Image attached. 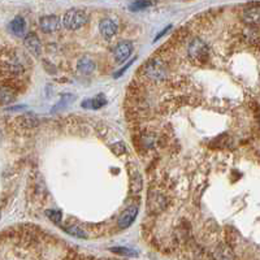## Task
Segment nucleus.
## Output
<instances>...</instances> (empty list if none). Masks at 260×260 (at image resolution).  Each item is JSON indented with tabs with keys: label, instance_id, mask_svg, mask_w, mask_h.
I'll list each match as a JSON object with an SVG mask.
<instances>
[{
	"label": "nucleus",
	"instance_id": "17",
	"mask_svg": "<svg viewBox=\"0 0 260 260\" xmlns=\"http://www.w3.org/2000/svg\"><path fill=\"white\" fill-rule=\"evenodd\" d=\"M74 99H76V98H74L72 94H65V95H62L59 103H57L56 107H55V108H53V110H52V112H56V111H59L60 108H62V107H65V106H67V104L72 103V102H73Z\"/></svg>",
	"mask_w": 260,
	"mask_h": 260
},
{
	"label": "nucleus",
	"instance_id": "16",
	"mask_svg": "<svg viewBox=\"0 0 260 260\" xmlns=\"http://www.w3.org/2000/svg\"><path fill=\"white\" fill-rule=\"evenodd\" d=\"M151 3L148 0H134L133 3L129 6V9L132 12H138V11H142L146 9L147 7H150Z\"/></svg>",
	"mask_w": 260,
	"mask_h": 260
},
{
	"label": "nucleus",
	"instance_id": "12",
	"mask_svg": "<svg viewBox=\"0 0 260 260\" xmlns=\"http://www.w3.org/2000/svg\"><path fill=\"white\" fill-rule=\"evenodd\" d=\"M11 30L13 31V34L18 37H22L25 34V30H26V24H25V20L21 16H17L12 20L11 22Z\"/></svg>",
	"mask_w": 260,
	"mask_h": 260
},
{
	"label": "nucleus",
	"instance_id": "11",
	"mask_svg": "<svg viewBox=\"0 0 260 260\" xmlns=\"http://www.w3.org/2000/svg\"><path fill=\"white\" fill-rule=\"evenodd\" d=\"M77 68L81 73L91 74L95 71V68H96V64H95V61L90 56H83L78 60Z\"/></svg>",
	"mask_w": 260,
	"mask_h": 260
},
{
	"label": "nucleus",
	"instance_id": "21",
	"mask_svg": "<svg viewBox=\"0 0 260 260\" xmlns=\"http://www.w3.org/2000/svg\"><path fill=\"white\" fill-rule=\"evenodd\" d=\"M171 27H172V26H168V27H166V29L162 30V31H161V32H160L159 36H157V37H156V38H155V41H157V39H160V38H161V37H162V36H166L167 32H168V31H169V30H171Z\"/></svg>",
	"mask_w": 260,
	"mask_h": 260
},
{
	"label": "nucleus",
	"instance_id": "4",
	"mask_svg": "<svg viewBox=\"0 0 260 260\" xmlns=\"http://www.w3.org/2000/svg\"><path fill=\"white\" fill-rule=\"evenodd\" d=\"M137 215H138V207L133 206V207H129L126 211L122 212V215L120 216L117 224L120 229H126L130 225L133 224L134 220H136Z\"/></svg>",
	"mask_w": 260,
	"mask_h": 260
},
{
	"label": "nucleus",
	"instance_id": "8",
	"mask_svg": "<svg viewBox=\"0 0 260 260\" xmlns=\"http://www.w3.org/2000/svg\"><path fill=\"white\" fill-rule=\"evenodd\" d=\"M99 31L102 32V36L106 38H111L117 32V24L111 18H104L99 24Z\"/></svg>",
	"mask_w": 260,
	"mask_h": 260
},
{
	"label": "nucleus",
	"instance_id": "19",
	"mask_svg": "<svg viewBox=\"0 0 260 260\" xmlns=\"http://www.w3.org/2000/svg\"><path fill=\"white\" fill-rule=\"evenodd\" d=\"M46 215H47L48 219L51 220V221L53 222H60L61 221V211L59 210H48L47 212H46Z\"/></svg>",
	"mask_w": 260,
	"mask_h": 260
},
{
	"label": "nucleus",
	"instance_id": "20",
	"mask_svg": "<svg viewBox=\"0 0 260 260\" xmlns=\"http://www.w3.org/2000/svg\"><path fill=\"white\" fill-rule=\"evenodd\" d=\"M134 61H136V57H134V59H132V60H130V61H129V62H127V64H126V65H125L124 68H122V69H120V71H118V72H117V73H116V74H115V77H121L122 74H124V73H125V71H126V69H129V68H130V67H132V64H133V62H134Z\"/></svg>",
	"mask_w": 260,
	"mask_h": 260
},
{
	"label": "nucleus",
	"instance_id": "9",
	"mask_svg": "<svg viewBox=\"0 0 260 260\" xmlns=\"http://www.w3.org/2000/svg\"><path fill=\"white\" fill-rule=\"evenodd\" d=\"M25 47L30 51L31 53H34L36 56H39V53L42 51L41 42H39L38 37L32 32H29L26 37H25Z\"/></svg>",
	"mask_w": 260,
	"mask_h": 260
},
{
	"label": "nucleus",
	"instance_id": "7",
	"mask_svg": "<svg viewBox=\"0 0 260 260\" xmlns=\"http://www.w3.org/2000/svg\"><path fill=\"white\" fill-rule=\"evenodd\" d=\"M132 51H133V45L130 42H122L115 48L113 56H115L116 61L122 62L132 55Z\"/></svg>",
	"mask_w": 260,
	"mask_h": 260
},
{
	"label": "nucleus",
	"instance_id": "13",
	"mask_svg": "<svg viewBox=\"0 0 260 260\" xmlns=\"http://www.w3.org/2000/svg\"><path fill=\"white\" fill-rule=\"evenodd\" d=\"M15 91L11 87L3 86L0 87V104H9L15 101Z\"/></svg>",
	"mask_w": 260,
	"mask_h": 260
},
{
	"label": "nucleus",
	"instance_id": "3",
	"mask_svg": "<svg viewBox=\"0 0 260 260\" xmlns=\"http://www.w3.org/2000/svg\"><path fill=\"white\" fill-rule=\"evenodd\" d=\"M146 74L152 80H162L167 76V69L161 61L154 60L145 67Z\"/></svg>",
	"mask_w": 260,
	"mask_h": 260
},
{
	"label": "nucleus",
	"instance_id": "15",
	"mask_svg": "<svg viewBox=\"0 0 260 260\" xmlns=\"http://www.w3.org/2000/svg\"><path fill=\"white\" fill-rule=\"evenodd\" d=\"M64 231L68 234H71V236L76 237V238H86V237H87L86 232L83 231L82 228L77 226V225H69V226H65Z\"/></svg>",
	"mask_w": 260,
	"mask_h": 260
},
{
	"label": "nucleus",
	"instance_id": "10",
	"mask_svg": "<svg viewBox=\"0 0 260 260\" xmlns=\"http://www.w3.org/2000/svg\"><path fill=\"white\" fill-rule=\"evenodd\" d=\"M107 99L104 96V94H99L95 98H91V99H86V101L82 102L83 108H89V110H99L103 106H106Z\"/></svg>",
	"mask_w": 260,
	"mask_h": 260
},
{
	"label": "nucleus",
	"instance_id": "6",
	"mask_svg": "<svg viewBox=\"0 0 260 260\" xmlns=\"http://www.w3.org/2000/svg\"><path fill=\"white\" fill-rule=\"evenodd\" d=\"M39 26L45 32H53L60 29V20L57 16H45L39 20Z\"/></svg>",
	"mask_w": 260,
	"mask_h": 260
},
{
	"label": "nucleus",
	"instance_id": "14",
	"mask_svg": "<svg viewBox=\"0 0 260 260\" xmlns=\"http://www.w3.org/2000/svg\"><path fill=\"white\" fill-rule=\"evenodd\" d=\"M130 187L134 192L141 191V189H142V178H141L138 171H132V173H130Z\"/></svg>",
	"mask_w": 260,
	"mask_h": 260
},
{
	"label": "nucleus",
	"instance_id": "1",
	"mask_svg": "<svg viewBox=\"0 0 260 260\" xmlns=\"http://www.w3.org/2000/svg\"><path fill=\"white\" fill-rule=\"evenodd\" d=\"M87 22V13L82 9H69L62 17V24L69 30H78Z\"/></svg>",
	"mask_w": 260,
	"mask_h": 260
},
{
	"label": "nucleus",
	"instance_id": "2",
	"mask_svg": "<svg viewBox=\"0 0 260 260\" xmlns=\"http://www.w3.org/2000/svg\"><path fill=\"white\" fill-rule=\"evenodd\" d=\"M189 55L192 61L203 64L207 61L208 56H210V48L202 39L197 38L191 41V43L189 45Z\"/></svg>",
	"mask_w": 260,
	"mask_h": 260
},
{
	"label": "nucleus",
	"instance_id": "5",
	"mask_svg": "<svg viewBox=\"0 0 260 260\" xmlns=\"http://www.w3.org/2000/svg\"><path fill=\"white\" fill-rule=\"evenodd\" d=\"M242 18L246 24L248 25H257L260 21V8L259 4H255V6L247 7V8L243 9Z\"/></svg>",
	"mask_w": 260,
	"mask_h": 260
},
{
	"label": "nucleus",
	"instance_id": "18",
	"mask_svg": "<svg viewBox=\"0 0 260 260\" xmlns=\"http://www.w3.org/2000/svg\"><path fill=\"white\" fill-rule=\"evenodd\" d=\"M111 251L115 252V254H120V255H126V256H136L137 252L134 250H130V248H125V247H113L111 248Z\"/></svg>",
	"mask_w": 260,
	"mask_h": 260
}]
</instances>
